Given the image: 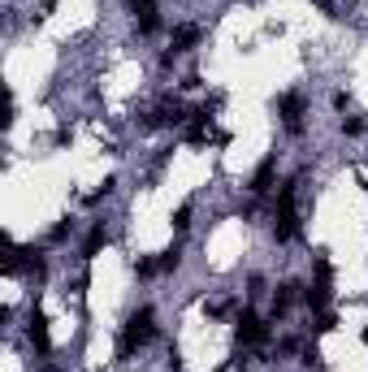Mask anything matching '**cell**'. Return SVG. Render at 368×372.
Here are the masks:
<instances>
[{"instance_id": "cell-15", "label": "cell", "mask_w": 368, "mask_h": 372, "mask_svg": "<svg viewBox=\"0 0 368 372\" xmlns=\"http://www.w3.org/2000/svg\"><path fill=\"white\" fill-rule=\"evenodd\" d=\"M342 130H347V135H360V130H364V121H360V117H351V121H342Z\"/></svg>"}, {"instance_id": "cell-7", "label": "cell", "mask_w": 368, "mask_h": 372, "mask_svg": "<svg viewBox=\"0 0 368 372\" xmlns=\"http://www.w3.org/2000/svg\"><path fill=\"white\" fill-rule=\"evenodd\" d=\"M195 39H200V27H191V22H186V27H178V31H174V48L165 53V65H174V57H178V53H186Z\"/></svg>"}, {"instance_id": "cell-9", "label": "cell", "mask_w": 368, "mask_h": 372, "mask_svg": "<svg viewBox=\"0 0 368 372\" xmlns=\"http://www.w3.org/2000/svg\"><path fill=\"white\" fill-rule=\"evenodd\" d=\"M294 290H299V286H290V282H286V286H278V294H273V312H278V316L294 303Z\"/></svg>"}, {"instance_id": "cell-8", "label": "cell", "mask_w": 368, "mask_h": 372, "mask_svg": "<svg viewBox=\"0 0 368 372\" xmlns=\"http://www.w3.org/2000/svg\"><path fill=\"white\" fill-rule=\"evenodd\" d=\"M268 182H273V156H264V160H260L256 178H252V191H268Z\"/></svg>"}, {"instance_id": "cell-13", "label": "cell", "mask_w": 368, "mask_h": 372, "mask_svg": "<svg viewBox=\"0 0 368 372\" xmlns=\"http://www.w3.org/2000/svg\"><path fill=\"white\" fill-rule=\"evenodd\" d=\"M174 226H178V230H186V226H191V208H186V204L174 212Z\"/></svg>"}, {"instance_id": "cell-3", "label": "cell", "mask_w": 368, "mask_h": 372, "mask_svg": "<svg viewBox=\"0 0 368 372\" xmlns=\"http://www.w3.org/2000/svg\"><path fill=\"white\" fill-rule=\"evenodd\" d=\"M278 117H282V126L290 135H304V95L299 91H286L282 100H278Z\"/></svg>"}, {"instance_id": "cell-16", "label": "cell", "mask_w": 368, "mask_h": 372, "mask_svg": "<svg viewBox=\"0 0 368 372\" xmlns=\"http://www.w3.org/2000/svg\"><path fill=\"white\" fill-rule=\"evenodd\" d=\"M364 342H368V329H364Z\"/></svg>"}, {"instance_id": "cell-11", "label": "cell", "mask_w": 368, "mask_h": 372, "mask_svg": "<svg viewBox=\"0 0 368 372\" xmlns=\"http://www.w3.org/2000/svg\"><path fill=\"white\" fill-rule=\"evenodd\" d=\"M338 325V320H334V312H316V333H329Z\"/></svg>"}, {"instance_id": "cell-2", "label": "cell", "mask_w": 368, "mask_h": 372, "mask_svg": "<svg viewBox=\"0 0 368 372\" xmlns=\"http://www.w3.org/2000/svg\"><path fill=\"white\" fill-rule=\"evenodd\" d=\"M294 186H299V182H286V186H282L278 208H273V234H278V242L299 238V216H294Z\"/></svg>"}, {"instance_id": "cell-12", "label": "cell", "mask_w": 368, "mask_h": 372, "mask_svg": "<svg viewBox=\"0 0 368 372\" xmlns=\"http://www.w3.org/2000/svg\"><path fill=\"white\" fill-rule=\"evenodd\" d=\"M156 268H161V260H139V264H135V273H139V277H152Z\"/></svg>"}, {"instance_id": "cell-1", "label": "cell", "mask_w": 368, "mask_h": 372, "mask_svg": "<svg viewBox=\"0 0 368 372\" xmlns=\"http://www.w3.org/2000/svg\"><path fill=\"white\" fill-rule=\"evenodd\" d=\"M152 333H156V312H152V308H139V312H130L126 329H121L117 351H121V355H135L139 346H147V342H152Z\"/></svg>"}, {"instance_id": "cell-14", "label": "cell", "mask_w": 368, "mask_h": 372, "mask_svg": "<svg viewBox=\"0 0 368 372\" xmlns=\"http://www.w3.org/2000/svg\"><path fill=\"white\" fill-rule=\"evenodd\" d=\"M161 268H165V273L178 268V252H165V256H161Z\"/></svg>"}, {"instance_id": "cell-10", "label": "cell", "mask_w": 368, "mask_h": 372, "mask_svg": "<svg viewBox=\"0 0 368 372\" xmlns=\"http://www.w3.org/2000/svg\"><path fill=\"white\" fill-rule=\"evenodd\" d=\"M104 242H109V234H104V230H91V238H87V247H83V256L91 260V256H95V252H100V247H104Z\"/></svg>"}, {"instance_id": "cell-6", "label": "cell", "mask_w": 368, "mask_h": 372, "mask_svg": "<svg viewBox=\"0 0 368 372\" xmlns=\"http://www.w3.org/2000/svg\"><path fill=\"white\" fill-rule=\"evenodd\" d=\"M27 338H31V346H35L39 355L53 351V333H48V316H43V312H31V320H27Z\"/></svg>"}, {"instance_id": "cell-5", "label": "cell", "mask_w": 368, "mask_h": 372, "mask_svg": "<svg viewBox=\"0 0 368 372\" xmlns=\"http://www.w3.org/2000/svg\"><path fill=\"white\" fill-rule=\"evenodd\" d=\"M130 5V13H135V22H139V35H156L161 31V18H156V5L152 0H126Z\"/></svg>"}, {"instance_id": "cell-4", "label": "cell", "mask_w": 368, "mask_h": 372, "mask_svg": "<svg viewBox=\"0 0 368 372\" xmlns=\"http://www.w3.org/2000/svg\"><path fill=\"white\" fill-rule=\"evenodd\" d=\"M234 333H238V342H247V346H260V342L268 338L264 320H260L256 312H243V316H238V325H234Z\"/></svg>"}]
</instances>
